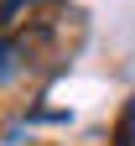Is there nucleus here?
I'll return each instance as SVG.
<instances>
[{
	"label": "nucleus",
	"instance_id": "f257e3e1",
	"mask_svg": "<svg viewBox=\"0 0 135 146\" xmlns=\"http://www.w3.org/2000/svg\"><path fill=\"white\" fill-rule=\"evenodd\" d=\"M120 146H135V99H130L125 120H120Z\"/></svg>",
	"mask_w": 135,
	"mask_h": 146
}]
</instances>
